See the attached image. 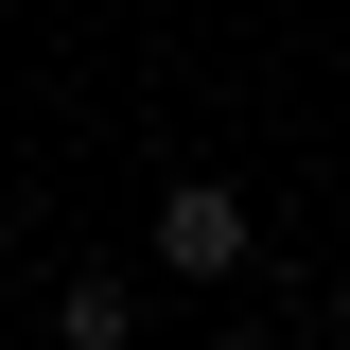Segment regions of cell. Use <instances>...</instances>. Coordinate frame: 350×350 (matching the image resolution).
I'll list each match as a JSON object with an SVG mask.
<instances>
[{
	"instance_id": "obj_1",
	"label": "cell",
	"mask_w": 350,
	"mask_h": 350,
	"mask_svg": "<svg viewBox=\"0 0 350 350\" xmlns=\"http://www.w3.org/2000/svg\"><path fill=\"white\" fill-rule=\"evenodd\" d=\"M158 262L175 280H245V193H228V175H175L158 193Z\"/></svg>"
},
{
	"instance_id": "obj_2",
	"label": "cell",
	"mask_w": 350,
	"mask_h": 350,
	"mask_svg": "<svg viewBox=\"0 0 350 350\" xmlns=\"http://www.w3.org/2000/svg\"><path fill=\"white\" fill-rule=\"evenodd\" d=\"M53 333H70V350H123V333H140V280H123V262H88L70 298H53Z\"/></svg>"
}]
</instances>
